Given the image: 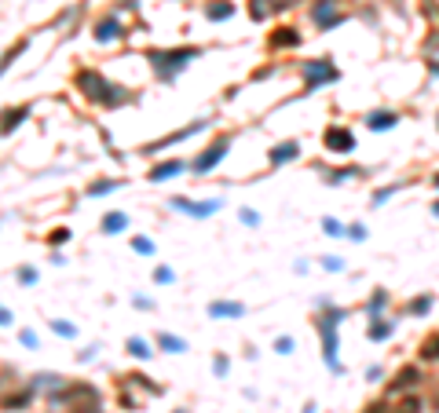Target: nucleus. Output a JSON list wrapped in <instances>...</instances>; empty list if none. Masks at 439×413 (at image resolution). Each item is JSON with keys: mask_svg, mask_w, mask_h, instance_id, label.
Instances as JSON below:
<instances>
[{"mask_svg": "<svg viewBox=\"0 0 439 413\" xmlns=\"http://www.w3.org/2000/svg\"><path fill=\"white\" fill-rule=\"evenodd\" d=\"M73 84H77V92H81L88 103H103V107H121V103L132 99V92H128V88H117V84H110L99 70H77Z\"/></svg>", "mask_w": 439, "mask_h": 413, "instance_id": "obj_1", "label": "nucleus"}, {"mask_svg": "<svg viewBox=\"0 0 439 413\" xmlns=\"http://www.w3.org/2000/svg\"><path fill=\"white\" fill-rule=\"evenodd\" d=\"M198 55H201L198 48H173V51H151V62H154V70L162 73L165 81H173L176 73L187 70Z\"/></svg>", "mask_w": 439, "mask_h": 413, "instance_id": "obj_2", "label": "nucleus"}, {"mask_svg": "<svg viewBox=\"0 0 439 413\" xmlns=\"http://www.w3.org/2000/svg\"><path fill=\"white\" fill-rule=\"evenodd\" d=\"M344 319V311H334L326 307V319H318V333H323V351H326V366L340 373V362H337V322Z\"/></svg>", "mask_w": 439, "mask_h": 413, "instance_id": "obj_3", "label": "nucleus"}, {"mask_svg": "<svg viewBox=\"0 0 439 413\" xmlns=\"http://www.w3.org/2000/svg\"><path fill=\"white\" fill-rule=\"evenodd\" d=\"M304 77H308V92H315L318 84L337 81L340 73H337V66H334L329 59H315V62H308V66H304Z\"/></svg>", "mask_w": 439, "mask_h": 413, "instance_id": "obj_4", "label": "nucleus"}, {"mask_svg": "<svg viewBox=\"0 0 439 413\" xmlns=\"http://www.w3.org/2000/svg\"><path fill=\"white\" fill-rule=\"evenodd\" d=\"M340 4H344V0H315V4H312L315 26L318 29H334L340 23Z\"/></svg>", "mask_w": 439, "mask_h": 413, "instance_id": "obj_5", "label": "nucleus"}, {"mask_svg": "<svg viewBox=\"0 0 439 413\" xmlns=\"http://www.w3.org/2000/svg\"><path fill=\"white\" fill-rule=\"evenodd\" d=\"M227 150H231V135H220V139L212 143L205 154L195 157V165H190V168H195V172H209V168L216 165V161H223V157H227Z\"/></svg>", "mask_w": 439, "mask_h": 413, "instance_id": "obj_6", "label": "nucleus"}, {"mask_svg": "<svg viewBox=\"0 0 439 413\" xmlns=\"http://www.w3.org/2000/svg\"><path fill=\"white\" fill-rule=\"evenodd\" d=\"M173 205L179 209V213H187V216H198V219H205L212 216L220 209V201L212 198V201H187V198H173Z\"/></svg>", "mask_w": 439, "mask_h": 413, "instance_id": "obj_7", "label": "nucleus"}, {"mask_svg": "<svg viewBox=\"0 0 439 413\" xmlns=\"http://www.w3.org/2000/svg\"><path fill=\"white\" fill-rule=\"evenodd\" d=\"M326 146L334 154H351L355 150V135H351L348 129H337L334 124V129H326Z\"/></svg>", "mask_w": 439, "mask_h": 413, "instance_id": "obj_8", "label": "nucleus"}, {"mask_svg": "<svg viewBox=\"0 0 439 413\" xmlns=\"http://www.w3.org/2000/svg\"><path fill=\"white\" fill-rule=\"evenodd\" d=\"M29 118V107L23 103V107H8V110H0V135H8L12 129H18Z\"/></svg>", "mask_w": 439, "mask_h": 413, "instance_id": "obj_9", "label": "nucleus"}, {"mask_svg": "<svg viewBox=\"0 0 439 413\" xmlns=\"http://www.w3.org/2000/svg\"><path fill=\"white\" fill-rule=\"evenodd\" d=\"M121 37H125V29H121V23H117L114 15H106V18L95 23V40H99V44H106V40H121Z\"/></svg>", "mask_w": 439, "mask_h": 413, "instance_id": "obj_10", "label": "nucleus"}, {"mask_svg": "<svg viewBox=\"0 0 439 413\" xmlns=\"http://www.w3.org/2000/svg\"><path fill=\"white\" fill-rule=\"evenodd\" d=\"M286 8H297V0H249L253 18H267V12H286Z\"/></svg>", "mask_w": 439, "mask_h": 413, "instance_id": "obj_11", "label": "nucleus"}, {"mask_svg": "<svg viewBox=\"0 0 439 413\" xmlns=\"http://www.w3.org/2000/svg\"><path fill=\"white\" fill-rule=\"evenodd\" d=\"M209 121H195V124H187V129H179V132H173L168 139H162V143H151L147 146V154H158V150H165V146H173V143H179V139H187V135H195V132H201Z\"/></svg>", "mask_w": 439, "mask_h": 413, "instance_id": "obj_12", "label": "nucleus"}, {"mask_svg": "<svg viewBox=\"0 0 439 413\" xmlns=\"http://www.w3.org/2000/svg\"><path fill=\"white\" fill-rule=\"evenodd\" d=\"M209 315H212V319H242L245 307L231 304V300H216V304H209Z\"/></svg>", "mask_w": 439, "mask_h": 413, "instance_id": "obj_13", "label": "nucleus"}, {"mask_svg": "<svg viewBox=\"0 0 439 413\" xmlns=\"http://www.w3.org/2000/svg\"><path fill=\"white\" fill-rule=\"evenodd\" d=\"M267 44H271L275 51L278 48H297V44H301V34H297V29H289V26H282V29H275V34H271Z\"/></svg>", "mask_w": 439, "mask_h": 413, "instance_id": "obj_14", "label": "nucleus"}, {"mask_svg": "<svg viewBox=\"0 0 439 413\" xmlns=\"http://www.w3.org/2000/svg\"><path fill=\"white\" fill-rule=\"evenodd\" d=\"M366 124L373 132H384V129H395L399 124V114H392V110H373L370 118H366Z\"/></svg>", "mask_w": 439, "mask_h": 413, "instance_id": "obj_15", "label": "nucleus"}, {"mask_svg": "<svg viewBox=\"0 0 439 413\" xmlns=\"http://www.w3.org/2000/svg\"><path fill=\"white\" fill-rule=\"evenodd\" d=\"M26 44H29V37H23V40H15V44L12 48H8L4 51V55H0V77H4V73L8 70H12V62L18 59V55H23V51H26Z\"/></svg>", "mask_w": 439, "mask_h": 413, "instance_id": "obj_16", "label": "nucleus"}, {"mask_svg": "<svg viewBox=\"0 0 439 413\" xmlns=\"http://www.w3.org/2000/svg\"><path fill=\"white\" fill-rule=\"evenodd\" d=\"M205 15L212 18V23H216V18L223 23V18H231V15H234V4H231V0H209Z\"/></svg>", "mask_w": 439, "mask_h": 413, "instance_id": "obj_17", "label": "nucleus"}, {"mask_svg": "<svg viewBox=\"0 0 439 413\" xmlns=\"http://www.w3.org/2000/svg\"><path fill=\"white\" fill-rule=\"evenodd\" d=\"M297 154H301V146H297L293 139H289V143H278L275 146V150H271V165H282V161H293V157Z\"/></svg>", "mask_w": 439, "mask_h": 413, "instance_id": "obj_18", "label": "nucleus"}, {"mask_svg": "<svg viewBox=\"0 0 439 413\" xmlns=\"http://www.w3.org/2000/svg\"><path fill=\"white\" fill-rule=\"evenodd\" d=\"M125 227H128V216H125V213H110V216H103V235H121Z\"/></svg>", "mask_w": 439, "mask_h": 413, "instance_id": "obj_19", "label": "nucleus"}, {"mask_svg": "<svg viewBox=\"0 0 439 413\" xmlns=\"http://www.w3.org/2000/svg\"><path fill=\"white\" fill-rule=\"evenodd\" d=\"M176 172H184V161H165V165H158L154 172H151V179H154V183H162V179L176 176Z\"/></svg>", "mask_w": 439, "mask_h": 413, "instance_id": "obj_20", "label": "nucleus"}, {"mask_svg": "<svg viewBox=\"0 0 439 413\" xmlns=\"http://www.w3.org/2000/svg\"><path fill=\"white\" fill-rule=\"evenodd\" d=\"M158 344H162V351H187V341H179V336H168V333H162L158 336Z\"/></svg>", "mask_w": 439, "mask_h": 413, "instance_id": "obj_21", "label": "nucleus"}, {"mask_svg": "<svg viewBox=\"0 0 439 413\" xmlns=\"http://www.w3.org/2000/svg\"><path fill=\"white\" fill-rule=\"evenodd\" d=\"M128 355L132 358H151V347H147V341H139V336H128Z\"/></svg>", "mask_w": 439, "mask_h": 413, "instance_id": "obj_22", "label": "nucleus"}, {"mask_svg": "<svg viewBox=\"0 0 439 413\" xmlns=\"http://www.w3.org/2000/svg\"><path fill=\"white\" fill-rule=\"evenodd\" d=\"M392 413H421V399H417V395H406V399H403Z\"/></svg>", "mask_w": 439, "mask_h": 413, "instance_id": "obj_23", "label": "nucleus"}, {"mask_svg": "<svg viewBox=\"0 0 439 413\" xmlns=\"http://www.w3.org/2000/svg\"><path fill=\"white\" fill-rule=\"evenodd\" d=\"M421 355L425 358H439V336H428V341L421 344Z\"/></svg>", "mask_w": 439, "mask_h": 413, "instance_id": "obj_24", "label": "nucleus"}, {"mask_svg": "<svg viewBox=\"0 0 439 413\" xmlns=\"http://www.w3.org/2000/svg\"><path fill=\"white\" fill-rule=\"evenodd\" d=\"M323 230H326V235H334V238H344V224H337V219H323Z\"/></svg>", "mask_w": 439, "mask_h": 413, "instance_id": "obj_25", "label": "nucleus"}, {"mask_svg": "<svg viewBox=\"0 0 439 413\" xmlns=\"http://www.w3.org/2000/svg\"><path fill=\"white\" fill-rule=\"evenodd\" d=\"M370 336H373V341H388V336H392V325H388V322H377V325L370 330Z\"/></svg>", "mask_w": 439, "mask_h": 413, "instance_id": "obj_26", "label": "nucleus"}, {"mask_svg": "<svg viewBox=\"0 0 439 413\" xmlns=\"http://www.w3.org/2000/svg\"><path fill=\"white\" fill-rule=\"evenodd\" d=\"M425 311H432V296H421V300L410 304V315H425Z\"/></svg>", "mask_w": 439, "mask_h": 413, "instance_id": "obj_27", "label": "nucleus"}, {"mask_svg": "<svg viewBox=\"0 0 439 413\" xmlns=\"http://www.w3.org/2000/svg\"><path fill=\"white\" fill-rule=\"evenodd\" d=\"M414 380H417V369H403V373L395 377V388H410Z\"/></svg>", "mask_w": 439, "mask_h": 413, "instance_id": "obj_28", "label": "nucleus"}, {"mask_svg": "<svg viewBox=\"0 0 439 413\" xmlns=\"http://www.w3.org/2000/svg\"><path fill=\"white\" fill-rule=\"evenodd\" d=\"M51 330H55L59 336H73V333H77V325H70V322H62V319H55V322H51Z\"/></svg>", "mask_w": 439, "mask_h": 413, "instance_id": "obj_29", "label": "nucleus"}, {"mask_svg": "<svg viewBox=\"0 0 439 413\" xmlns=\"http://www.w3.org/2000/svg\"><path fill=\"white\" fill-rule=\"evenodd\" d=\"M132 249H136V252H143V256H151V252H154V241H147V238H132Z\"/></svg>", "mask_w": 439, "mask_h": 413, "instance_id": "obj_30", "label": "nucleus"}, {"mask_svg": "<svg viewBox=\"0 0 439 413\" xmlns=\"http://www.w3.org/2000/svg\"><path fill=\"white\" fill-rule=\"evenodd\" d=\"M62 241H70V230H51V235H48V245H62Z\"/></svg>", "mask_w": 439, "mask_h": 413, "instance_id": "obj_31", "label": "nucleus"}, {"mask_svg": "<svg viewBox=\"0 0 439 413\" xmlns=\"http://www.w3.org/2000/svg\"><path fill=\"white\" fill-rule=\"evenodd\" d=\"M114 187H117V183H92V187H88V194H92V198H99V194H110Z\"/></svg>", "mask_w": 439, "mask_h": 413, "instance_id": "obj_32", "label": "nucleus"}, {"mask_svg": "<svg viewBox=\"0 0 439 413\" xmlns=\"http://www.w3.org/2000/svg\"><path fill=\"white\" fill-rule=\"evenodd\" d=\"M344 235H351V241H362V238H366V227H362V224H351Z\"/></svg>", "mask_w": 439, "mask_h": 413, "instance_id": "obj_33", "label": "nucleus"}, {"mask_svg": "<svg viewBox=\"0 0 439 413\" xmlns=\"http://www.w3.org/2000/svg\"><path fill=\"white\" fill-rule=\"evenodd\" d=\"M173 278H176V274L168 271V267H158V271H154V282H162V285H168Z\"/></svg>", "mask_w": 439, "mask_h": 413, "instance_id": "obj_34", "label": "nucleus"}, {"mask_svg": "<svg viewBox=\"0 0 439 413\" xmlns=\"http://www.w3.org/2000/svg\"><path fill=\"white\" fill-rule=\"evenodd\" d=\"M18 282H23V285H34V282H37V271H34V267H23V271H18Z\"/></svg>", "mask_w": 439, "mask_h": 413, "instance_id": "obj_35", "label": "nucleus"}, {"mask_svg": "<svg viewBox=\"0 0 439 413\" xmlns=\"http://www.w3.org/2000/svg\"><path fill=\"white\" fill-rule=\"evenodd\" d=\"M275 351L289 355V351H293V341H289V336H278V341H275Z\"/></svg>", "mask_w": 439, "mask_h": 413, "instance_id": "obj_36", "label": "nucleus"}, {"mask_svg": "<svg viewBox=\"0 0 439 413\" xmlns=\"http://www.w3.org/2000/svg\"><path fill=\"white\" fill-rule=\"evenodd\" d=\"M242 219H245V224H249V227H256V224H260V216H256V213H249V209H245V213H242Z\"/></svg>", "mask_w": 439, "mask_h": 413, "instance_id": "obj_37", "label": "nucleus"}, {"mask_svg": "<svg viewBox=\"0 0 439 413\" xmlns=\"http://www.w3.org/2000/svg\"><path fill=\"white\" fill-rule=\"evenodd\" d=\"M323 263H326V271H340V267H344V263H340V260H334V256H326Z\"/></svg>", "mask_w": 439, "mask_h": 413, "instance_id": "obj_38", "label": "nucleus"}, {"mask_svg": "<svg viewBox=\"0 0 439 413\" xmlns=\"http://www.w3.org/2000/svg\"><path fill=\"white\" fill-rule=\"evenodd\" d=\"M23 344H26V347H37V333L26 330V333H23Z\"/></svg>", "mask_w": 439, "mask_h": 413, "instance_id": "obj_39", "label": "nucleus"}, {"mask_svg": "<svg viewBox=\"0 0 439 413\" xmlns=\"http://www.w3.org/2000/svg\"><path fill=\"white\" fill-rule=\"evenodd\" d=\"M0 325H12V311H4V307H0Z\"/></svg>", "mask_w": 439, "mask_h": 413, "instance_id": "obj_40", "label": "nucleus"}, {"mask_svg": "<svg viewBox=\"0 0 439 413\" xmlns=\"http://www.w3.org/2000/svg\"><path fill=\"white\" fill-rule=\"evenodd\" d=\"M366 413H384V406H381V402H373V406H370Z\"/></svg>", "mask_w": 439, "mask_h": 413, "instance_id": "obj_41", "label": "nucleus"}, {"mask_svg": "<svg viewBox=\"0 0 439 413\" xmlns=\"http://www.w3.org/2000/svg\"><path fill=\"white\" fill-rule=\"evenodd\" d=\"M428 48H439V34H436V37H428Z\"/></svg>", "mask_w": 439, "mask_h": 413, "instance_id": "obj_42", "label": "nucleus"}, {"mask_svg": "<svg viewBox=\"0 0 439 413\" xmlns=\"http://www.w3.org/2000/svg\"><path fill=\"white\" fill-rule=\"evenodd\" d=\"M73 413H99V410H95V406H84V410H73Z\"/></svg>", "mask_w": 439, "mask_h": 413, "instance_id": "obj_43", "label": "nucleus"}, {"mask_svg": "<svg viewBox=\"0 0 439 413\" xmlns=\"http://www.w3.org/2000/svg\"><path fill=\"white\" fill-rule=\"evenodd\" d=\"M436 187H439V176H436Z\"/></svg>", "mask_w": 439, "mask_h": 413, "instance_id": "obj_44", "label": "nucleus"}]
</instances>
